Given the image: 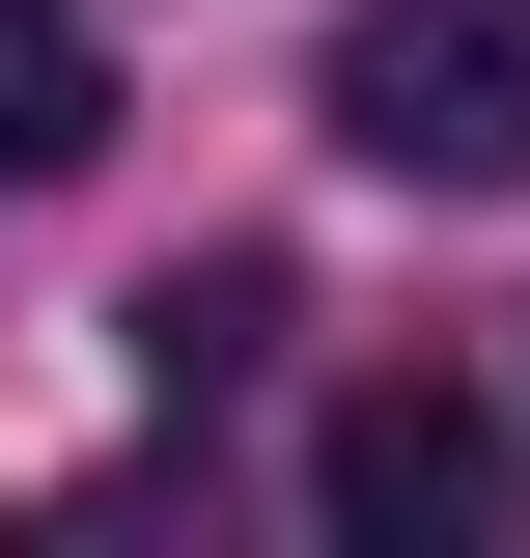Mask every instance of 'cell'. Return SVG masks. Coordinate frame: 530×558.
Instances as JSON below:
<instances>
[{"label":"cell","instance_id":"1","mask_svg":"<svg viewBox=\"0 0 530 558\" xmlns=\"http://www.w3.org/2000/svg\"><path fill=\"white\" fill-rule=\"evenodd\" d=\"M308 112H335V168H392V196H503L530 168V28L503 0H363Z\"/></svg>","mask_w":530,"mask_h":558},{"label":"cell","instance_id":"2","mask_svg":"<svg viewBox=\"0 0 530 558\" xmlns=\"http://www.w3.org/2000/svg\"><path fill=\"white\" fill-rule=\"evenodd\" d=\"M308 502L363 558H447V531H503V418H474V391H335L308 418Z\"/></svg>","mask_w":530,"mask_h":558},{"label":"cell","instance_id":"3","mask_svg":"<svg viewBox=\"0 0 530 558\" xmlns=\"http://www.w3.org/2000/svg\"><path fill=\"white\" fill-rule=\"evenodd\" d=\"M84 140H112V57H84L57 0H0V196H57Z\"/></svg>","mask_w":530,"mask_h":558},{"label":"cell","instance_id":"4","mask_svg":"<svg viewBox=\"0 0 530 558\" xmlns=\"http://www.w3.org/2000/svg\"><path fill=\"white\" fill-rule=\"evenodd\" d=\"M279 363V252H196V279H140V391H252Z\"/></svg>","mask_w":530,"mask_h":558}]
</instances>
